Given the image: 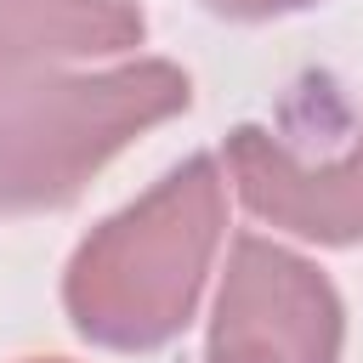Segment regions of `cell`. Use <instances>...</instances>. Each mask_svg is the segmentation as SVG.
I'll use <instances>...</instances> for the list:
<instances>
[{
	"instance_id": "1",
	"label": "cell",
	"mask_w": 363,
	"mask_h": 363,
	"mask_svg": "<svg viewBox=\"0 0 363 363\" xmlns=\"http://www.w3.org/2000/svg\"><path fill=\"white\" fill-rule=\"evenodd\" d=\"M216 238L221 176L210 159H187L147 199H136L79 244L62 284L74 329L119 352L170 340L193 318Z\"/></svg>"
},
{
	"instance_id": "2",
	"label": "cell",
	"mask_w": 363,
	"mask_h": 363,
	"mask_svg": "<svg viewBox=\"0 0 363 363\" xmlns=\"http://www.w3.org/2000/svg\"><path fill=\"white\" fill-rule=\"evenodd\" d=\"M187 108L176 62L0 79V216L68 204L136 130Z\"/></svg>"
},
{
	"instance_id": "3",
	"label": "cell",
	"mask_w": 363,
	"mask_h": 363,
	"mask_svg": "<svg viewBox=\"0 0 363 363\" xmlns=\"http://www.w3.org/2000/svg\"><path fill=\"white\" fill-rule=\"evenodd\" d=\"M340 357V295L335 284L267 244L238 238L216 301L210 363H335Z\"/></svg>"
},
{
	"instance_id": "4",
	"label": "cell",
	"mask_w": 363,
	"mask_h": 363,
	"mask_svg": "<svg viewBox=\"0 0 363 363\" xmlns=\"http://www.w3.org/2000/svg\"><path fill=\"white\" fill-rule=\"evenodd\" d=\"M227 164H233L238 199L261 221L289 227L318 244L363 238V130L340 159L318 164V159H301L284 142H272V130L244 125L227 142Z\"/></svg>"
},
{
	"instance_id": "5",
	"label": "cell",
	"mask_w": 363,
	"mask_h": 363,
	"mask_svg": "<svg viewBox=\"0 0 363 363\" xmlns=\"http://www.w3.org/2000/svg\"><path fill=\"white\" fill-rule=\"evenodd\" d=\"M142 40V17L119 0H0V79L62 57H108Z\"/></svg>"
},
{
	"instance_id": "6",
	"label": "cell",
	"mask_w": 363,
	"mask_h": 363,
	"mask_svg": "<svg viewBox=\"0 0 363 363\" xmlns=\"http://www.w3.org/2000/svg\"><path fill=\"white\" fill-rule=\"evenodd\" d=\"M221 17H278V11H295V6H312V0H210Z\"/></svg>"
},
{
	"instance_id": "7",
	"label": "cell",
	"mask_w": 363,
	"mask_h": 363,
	"mask_svg": "<svg viewBox=\"0 0 363 363\" xmlns=\"http://www.w3.org/2000/svg\"><path fill=\"white\" fill-rule=\"evenodd\" d=\"M34 363H62V357H34Z\"/></svg>"
}]
</instances>
